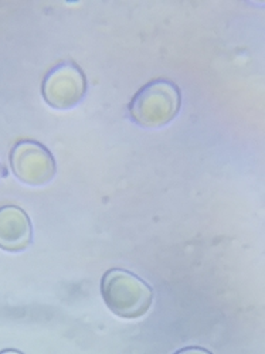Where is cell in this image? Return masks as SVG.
I'll use <instances>...</instances> for the list:
<instances>
[{
  "instance_id": "6da1fadb",
  "label": "cell",
  "mask_w": 265,
  "mask_h": 354,
  "mask_svg": "<svg viewBox=\"0 0 265 354\" xmlns=\"http://www.w3.org/2000/svg\"><path fill=\"white\" fill-rule=\"evenodd\" d=\"M107 306L120 317L138 319L149 310L154 290L143 279L125 270H109L101 281Z\"/></svg>"
},
{
  "instance_id": "7a4b0ae2",
  "label": "cell",
  "mask_w": 265,
  "mask_h": 354,
  "mask_svg": "<svg viewBox=\"0 0 265 354\" xmlns=\"http://www.w3.org/2000/svg\"><path fill=\"white\" fill-rule=\"evenodd\" d=\"M179 108V88L167 80H156L145 85L129 104L132 120L146 128H158L170 122Z\"/></svg>"
},
{
  "instance_id": "277c9868",
  "label": "cell",
  "mask_w": 265,
  "mask_h": 354,
  "mask_svg": "<svg viewBox=\"0 0 265 354\" xmlns=\"http://www.w3.org/2000/svg\"><path fill=\"white\" fill-rule=\"evenodd\" d=\"M86 90L85 77L74 63H62L53 68L43 82V97L48 105L58 109L75 106Z\"/></svg>"
},
{
  "instance_id": "5b68a950",
  "label": "cell",
  "mask_w": 265,
  "mask_h": 354,
  "mask_svg": "<svg viewBox=\"0 0 265 354\" xmlns=\"http://www.w3.org/2000/svg\"><path fill=\"white\" fill-rule=\"evenodd\" d=\"M32 221L17 205L0 209V248L8 252H20L32 244Z\"/></svg>"
},
{
  "instance_id": "8992f818",
  "label": "cell",
  "mask_w": 265,
  "mask_h": 354,
  "mask_svg": "<svg viewBox=\"0 0 265 354\" xmlns=\"http://www.w3.org/2000/svg\"><path fill=\"white\" fill-rule=\"evenodd\" d=\"M174 354H213V353L201 347H188V348L176 351Z\"/></svg>"
},
{
  "instance_id": "52a82bcc",
  "label": "cell",
  "mask_w": 265,
  "mask_h": 354,
  "mask_svg": "<svg viewBox=\"0 0 265 354\" xmlns=\"http://www.w3.org/2000/svg\"><path fill=\"white\" fill-rule=\"evenodd\" d=\"M0 354H23V353L19 350H15V348H8V350L0 351Z\"/></svg>"
},
{
  "instance_id": "3957f363",
  "label": "cell",
  "mask_w": 265,
  "mask_h": 354,
  "mask_svg": "<svg viewBox=\"0 0 265 354\" xmlns=\"http://www.w3.org/2000/svg\"><path fill=\"white\" fill-rule=\"evenodd\" d=\"M12 170L17 179L28 186L47 185L55 174L53 155L39 142L21 140L10 153Z\"/></svg>"
}]
</instances>
